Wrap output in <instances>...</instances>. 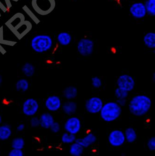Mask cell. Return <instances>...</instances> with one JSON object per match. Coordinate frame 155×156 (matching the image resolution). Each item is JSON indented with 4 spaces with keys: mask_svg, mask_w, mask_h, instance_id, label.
<instances>
[{
    "mask_svg": "<svg viewBox=\"0 0 155 156\" xmlns=\"http://www.w3.org/2000/svg\"><path fill=\"white\" fill-rule=\"evenodd\" d=\"M2 116L1 114V113H0V125L2 124Z\"/></svg>",
    "mask_w": 155,
    "mask_h": 156,
    "instance_id": "obj_36",
    "label": "cell"
},
{
    "mask_svg": "<svg viewBox=\"0 0 155 156\" xmlns=\"http://www.w3.org/2000/svg\"><path fill=\"white\" fill-rule=\"evenodd\" d=\"M22 71L25 76L31 77L35 74V67L31 63L27 62L22 66Z\"/></svg>",
    "mask_w": 155,
    "mask_h": 156,
    "instance_id": "obj_22",
    "label": "cell"
},
{
    "mask_svg": "<svg viewBox=\"0 0 155 156\" xmlns=\"http://www.w3.org/2000/svg\"><path fill=\"white\" fill-rule=\"evenodd\" d=\"M82 127L81 122L79 118L75 116L68 118L64 125L66 132L76 135L80 131Z\"/></svg>",
    "mask_w": 155,
    "mask_h": 156,
    "instance_id": "obj_8",
    "label": "cell"
},
{
    "mask_svg": "<svg viewBox=\"0 0 155 156\" xmlns=\"http://www.w3.org/2000/svg\"><path fill=\"white\" fill-rule=\"evenodd\" d=\"M2 83V77L1 75H0V86L1 85V84Z\"/></svg>",
    "mask_w": 155,
    "mask_h": 156,
    "instance_id": "obj_37",
    "label": "cell"
},
{
    "mask_svg": "<svg viewBox=\"0 0 155 156\" xmlns=\"http://www.w3.org/2000/svg\"></svg>",
    "mask_w": 155,
    "mask_h": 156,
    "instance_id": "obj_38",
    "label": "cell"
},
{
    "mask_svg": "<svg viewBox=\"0 0 155 156\" xmlns=\"http://www.w3.org/2000/svg\"><path fill=\"white\" fill-rule=\"evenodd\" d=\"M62 101L60 97L57 95H51L46 99L45 107L49 111L56 112L62 107Z\"/></svg>",
    "mask_w": 155,
    "mask_h": 156,
    "instance_id": "obj_12",
    "label": "cell"
},
{
    "mask_svg": "<svg viewBox=\"0 0 155 156\" xmlns=\"http://www.w3.org/2000/svg\"><path fill=\"white\" fill-rule=\"evenodd\" d=\"M20 27L18 26V30H18V31H17L18 34H19V35L25 34V32H26V31L27 32L28 27H29L28 25H27V24H26V23L22 24V27H23V28H22V26H21V24H20Z\"/></svg>",
    "mask_w": 155,
    "mask_h": 156,
    "instance_id": "obj_33",
    "label": "cell"
},
{
    "mask_svg": "<svg viewBox=\"0 0 155 156\" xmlns=\"http://www.w3.org/2000/svg\"><path fill=\"white\" fill-rule=\"evenodd\" d=\"M62 109L65 114L68 115H72L76 113L77 110V104L75 102L68 101L62 105Z\"/></svg>",
    "mask_w": 155,
    "mask_h": 156,
    "instance_id": "obj_16",
    "label": "cell"
},
{
    "mask_svg": "<svg viewBox=\"0 0 155 156\" xmlns=\"http://www.w3.org/2000/svg\"><path fill=\"white\" fill-rule=\"evenodd\" d=\"M144 4L147 14L150 16H155V0H146Z\"/></svg>",
    "mask_w": 155,
    "mask_h": 156,
    "instance_id": "obj_26",
    "label": "cell"
},
{
    "mask_svg": "<svg viewBox=\"0 0 155 156\" xmlns=\"http://www.w3.org/2000/svg\"><path fill=\"white\" fill-rule=\"evenodd\" d=\"M144 44L148 48L154 49L155 48V33L153 32H148L143 37Z\"/></svg>",
    "mask_w": 155,
    "mask_h": 156,
    "instance_id": "obj_20",
    "label": "cell"
},
{
    "mask_svg": "<svg viewBox=\"0 0 155 156\" xmlns=\"http://www.w3.org/2000/svg\"><path fill=\"white\" fill-rule=\"evenodd\" d=\"M151 99L145 95H137L131 99L129 105V112L136 116H144L150 110Z\"/></svg>",
    "mask_w": 155,
    "mask_h": 156,
    "instance_id": "obj_1",
    "label": "cell"
},
{
    "mask_svg": "<svg viewBox=\"0 0 155 156\" xmlns=\"http://www.w3.org/2000/svg\"><path fill=\"white\" fill-rule=\"evenodd\" d=\"M124 133L125 140L128 143H133L137 139V133L135 129L132 127L127 128L125 129Z\"/></svg>",
    "mask_w": 155,
    "mask_h": 156,
    "instance_id": "obj_18",
    "label": "cell"
},
{
    "mask_svg": "<svg viewBox=\"0 0 155 156\" xmlns=\"http://www.w3.org/2000/svg\"><path fill=\"white\" fill-rule=\"evenodd\" d=\"M91 82L93 87L95 88H100L101 87L102 85L101 80L97 76L92 78Z\"/></svg>",
    "mask_w": 155,
    "mask_h": 156,
    "instance_id": "obj_28",
    "label": "cell"
},
{
    "mask_svg": "<svg viewBox=\"0 0 155 156\" xmlns=\"http://www.w3.org/2000/svg\"><path fill=\"white\" fill-rule=\"evenodd\" d=\"M103 103L102 100L98 97H92L88 99L85 103V108L91 114L100 113Z\"/></svg>",
    "mask_w": 155,
    "mask_h": 156,
    "instance_id": "obj_10",
    "label": "cell"
},
{
    "mask_svg": "<svg viewBox=\"0 0 155 156\" xmlns=\"http://www.w3.org/2000/svg\"><path fill=\"white\" fill-rule=\"evenodd\" d=\"M84 148L78 143H73L71 144L69 148V153L72 156H81Z\"/></svg>",
    "mask_w": 155,
    "mask_h": 156,
    "instance_id": "obj_19",
    "label": "cell"
},
{
    "mask_svg": "<svg viewBox=\"0 0 155 156\" xmlns=\"http://www.w3.org/2000/svg\"><path fill=\"white\" fill-rule=\"evenodd\" d=\"M29 123H30V126L32 128H37L40 126L39 117L35 116H32L30 119Z\"/></svg>",
    "mask_w": 155,
    "mask_h": 156,
    "instance_id": "obj_29",
    "label": "cell"
},
{
    "mask_svg": "<svg viewBox=\"0 0 155 156\" xmlns=\"http://www.w3.org/2000/svg\"><path fill=\"white\" fill-rule=\"evenodd\" d=\"M147 146L150 151H153L155 150V137L152 136L150 137L147 143Z\"/></svg>",
    "mask_w": 155,
    "mask_h": 156,
    "instance_id": "obj_30",
    "label": "cell"
},
{
    "mask_svg": "<svg viewBox=\"0 0 155 156\" xmlns=\"http://www.w3.org/2000/svg\"><path fill=\"white\" fill-rule=\"evenodd\" d=\"M116 103L119 104L121 107L124 106L126 105L127 102L126 99H117L116 100Z\"/></svg>",
    "mask_w": 155,
    "mask_h": 156,
    "instance_id": "obj_34",
    "label": "cell"
},
{
    "mask_svg": "<svg viewBox=\"0 0 155 156\" xmlns=\"http://www.w3.org/2000/svg\"><path fill=\"white\" fill-rule=\"evenodd\" d=\"M29 87V81L26 79H21L17 80L15 84L16 90L19 92H26Z\"/></svg>",
    "mask_w": 155,
    "mask_h": 156,
    "instance_id": "obj_23",
    "label": "cell"
},
{
    "mask_svg": "<svg viewBox=\"0 0 155 156\" xmlns=\"http://www.w3.org/2000/svg\"><path fill=\"white\" fill-rule=\"evenodd\" d=\"M97 140L96 136L92 132H88L83 137L77 138L76 142L78 143L84 148H88L94 144Z\"/></svg>",
    "mask_w": 155,
    "mask_h": 156,
    "instance_id": "obj_13",
    "label": "cell"
},
{
    "mask_svg": "<svg viewBox=\"0 0 155 156\" xmlns=\"http://www.w3.org/2000/svg\"><path fill=\"white\" fill-rule=\"evenodd\" d=\"M39 109V102L34 98L26 99L22 106V111L23 114L29 117L35 116Z\"/></svg>",
    "mask_w": 155,
    "mask_h": 156,
    "instance_id": "obj_5",
    "label": "cell"
},
{
    "mask_svg": "<svg viewBox=\"0 0 155 156\" xmlns=\"http://www.w3.org/2000/svg\"><path fill=\"white\" fill-rule=\"evenodd\" d=\"M53 44V40L50 36L40 34L34 37L31 41L32 50L38 53H44L50 50Z\"/></svg>",
    "mask_w": 155,
    "mask_h": 156,
    "instance_id": "obj_3",
    "label": "cell"
},
{
    "mask_svg": "<svg viewBox=\"0 0 155 156\" xmlns=\"http://www.w3.org/2000/svg\"><path fill=\"white\" fill-rule=\"evenodd\" d=\"M72 37L70 33L67 32H62L59 33L57 40L59 44L63 46H67L70 44Z\"/></svg>",
    "mask_w": 155,
    "mask_h": 156,
    "instance_id": "obj_17",
    "label": "cell"
},
{
    "mask_svg": "<svg viewBox=\"0 0 155 156\" xmlns=\"http://www.w3.org/2000/svg\"><path fill=\"white\" fill-rule=\"evenodd\" d=\"M78 91L77 87L74 86H69L66 87L63 91V95L66 99L72 100L78 95Z\"/></svg>",
    "mask_w": 155,
    "mask_h": 156,
    "instance_id": "obj_21",
    "label": "cell"
},
{
    "mask_svg": "<svg viewBox=\"0 0 155 156\" xmlns=\"http://www.w3.org/2000/svg\"><path fill=\"white\" fill-rule=\"evenodd\" d=\"M94 42L89 38H83L78 41L77 45L78 52L84 57L90 56L94 51Z\"/></svg>",
    "mask_w": 155,
    "mask_h": 156,
    "instance_id": "obj_6",
    "label": "cell"
},
{
    "mask_svg": "<svg viewBox=\"0 0 155 156\" xmlns=\"http://www.w3.org/2000/svg\"><path fill=\"white\" fill-rule=\"evenodd\" d=\"M129 11L132 17L135 19L144 18L147 14L144 3L142 2L133 3L129 8Z\"/></svg>",
    "mask_w": 155,
    "mask_h": 156,
    "instance_id": "obj_11",
    "label": "cell"
},
{
    "mask_svg": "<svg viewBox=\"0 0 155 156\" xmlns=\"http://www.w3.org/2000/svg\"><path fill=\"white\" fill-rule=\"evenodd\" d=\"M115 94L117 99H127L128 96L129 92L117 87L115 91Z\"/></svg>",
    "mask_w": 155,
    "mask_h": 156,
    "instance_id": "obj_27",
    "label": "cell"
},
{
    "mask_svg": "<svg viewBox=\"0 0 155 156\" xmlns=\"http://www.w3.org/2000/svg\"><path fill=\"white\" fill-rule=\"evenodd\" d=\"M25 128V125L24 123H20L17 126L16 129L18 132H22L24 130Z\"/></svg>",
    "mask_w": 155,
    "mask_h": 156,
    "instance_id": "obj_35",
    "label": "cell"
},
{
    "mask_svg": "<svg viewBox=\"0 0 155 156\" xmlns=\"http://www.w3.org/2000/svg\"><path fill=\"white\" fill-rule=\"evenodd\" d=\"M32 8L35 12L41 16L48 15L56 6L55 0H32Z\"/></svg>",
    "mask_w": 155,
    "mask_h": 156,
    "instance_id": "obj_4",
    "label": "cell"
},
{
    "mask_svg": "<svg viewBox=\"0 0 155 156\" xmlns=\"http://www.w3.org/2000/svg\"><path fill=\"white\" fill-rule=\"evenodd\" d=\"M108 140L109 144L114 147H120L126 142L124 132L120 129H114L111 131Z\"/></svg>",
    "mask_w": 155,
    "mask_h": 156,
    "instance_id": "obj_7",
    "label": "cell"
},
{
    "mask_svg": "<svg viewBox=\"0 0 155 156\" xmlns=\"http://www.w3.org/2000/svg\"><path fill=\"white\" fill-rule=\"evenodd\" d=\"M39 119L40 126L45 129H50L52 124L55 122L52 115L48 112L43 113L39 117Z\"/></svg>",
    "mask_w": 155,
    "mask_h": 156,
    "instance_id": "obj_14",
    "label": "cell"
},
{
    "mask_svg": "<svg viewBox=\"0 0 155 156\" xmlns=\"http://www.w3.org/2000/svg\"><path fill=\"white\" fill-rule=\"evenodd\" d=\"M25 144V140L22 137H15L11 141V147L14 149L22 150Z\"/></svg>",
    "mask_w": 155,
    "mask_h": 156,
    "instance_id": "obj_24",
    "label": "cell"
},
{
    "mask_svg": "<svg viewBox=\"0 0 155 156\" xmlns=\"http://www.w3.org/2000/svg\"><path fill=\"white\" fill-rule=\"evenodd\" d=\"M8 156H24V152L22 150L12 149L9 152Z\"/></svg>",
    "mask_w": 155,
    "mask_h": 156,
    "instance_id": "obj_32",
    "label": "cell"
},
{
    "mask_svg": "<svg viewBox=\"0 0 155 156\" xmlns=\"http://www.w3.org/2000/svg\"><path fill=\"white\" fill-rule=\"evenodd\" d=\"M122 112L121 106L116 102L111 101L103 105L100 113L101 117L104 121L109 122L118 119L121 115Z\"/></svg>",
    "mask_w": 155,
    "mask_h": 156,
    "instance_id": "obj_2",
    "label": "cell"
},
{
    "mask_svg": "<svg viewBox=\"0 0 155 156\" xmlns=\"http://www.w3.org/2000/svg\"><path fill=\"white\" fill-rule=\"evenodd\" d=\"M12 134V129L8 124L0 125V141L8 140Z\"/></svg>",
    "mask_w": 155,
    "mask_h": 156,
    "instance_id": "obj_15",
    "label": "cell"
},
{
    "mask_svg": "<svg viewBox=\"0 0 155 156\" xmlns=\"http://www.w3.org/2000/svg\"><path fill=\"white\" fill-rule=\"evenodd\" d=\"M118 87L129 92L132 91L135 86V81L132 76L128 74L120 75L117 80Z\"/></svg>",
    "mask_w": 155,
    "mask_h": 156,
    "instance_id": "obj_9",
    "label": "cell"
},
{
    "mask_svg": "<svg viewBox=\"0 0 155 156\" xmlns=\"http://www.w3.org/2000/svg\"><path fill=\"white\" fill-rule=\"evenodd\" d=\"M50 129L52 133L56 134L59 133L61 130V125L58 122H54V123L50 127Z\"/></svg>",
    "mask_w": 155,
    "mask_h": 156,
    "instance_id": "obj_31",
    "label": "cell"
},
{
    "mask_svg": "<svg viewBox=\"0 0 155 156\" xmlns=\"http://www.w3.org/2000/svg\"><path fill=\"white\" fill-rule=\"evenodd\" d=\"M77 138L76 135L66 132L62 135L61 141L64 144H71L76 142Z\"/></svg>",
    "mask_w": 155,
    "mask_h": 156,
    "instance_id": "obj_25",
    "label": "cell"
}]
</instances>
